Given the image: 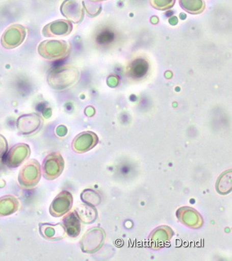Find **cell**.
I'll list each match as a JSON object with an SVG mask.
<instances>
[{
    "label": "cell",
    "mask_w": 232,
    "mask_h": 261,
    "mask_svg": "<svg viewBox=\"0 0 232 261\" xmlns=\"http://www.w3.org/2000/svg\"><path fill=\"white\" fill-rule=\"evenodd\" d=\"M81 74L79 69L71 65H63L55 68L47 76V83L55 90L71 88L79 81Z\"/></svg>",
    "instance_id": "cell-1"
},
{
    "label": "cell",
    "mask_w": 232,
    "mask_h": 261,
    "mask_svg": "<svg viewBox=\"0 0 232 261\" xmlns=\"http://www.w3.org/2000/svg\"><path fill=\"white\" fill-rule=\"evenodd\" d=\"M38 52L46 60H62L69 55L71 45L65 41L48 40L40 43L38 47Z\"/></svg>",
    "instance_id": "cell-2"
},
{
    "label": "cell",
    "mask_w": 232,
    "mask_h": 261,
    "mask_svg": "<svg viewBox=\"0 0 232 261\" xmlns=\"http://www.w3.org/2000/svg\"><path fill=\"white\" fill-rule=\"evenodd\" d=\"M41 166L37 160H30L20 169L18 175V182L22 188H34L41 180Z\"/></svg>",
    "instance_id": "cell-3"
},
{
    "label": "cell",
    "mask_w": 232,
    "mask_h": 261,
    "mask_svg": "<svg viewBox=\"0 0 232 261\" xmlns=\"http://www.w3.org/2000/svg\"><path fill=\"white\" fill-rule=\"evenodd\" d=\"M106 233L101 228L94 227L89 230L81 241L82 250L85 253H94L104 245Z\"/></svg>",
    "instance_id": "cell-4"
},
{
    "label": "cell",
    "mask_w": 232,
    "mask_h": 261,
    "mask_svg": "<svg viewBox=\"0 0 232 261\" xmlns=\"http://www.w3.org/2000/svg\"><path fill=\"white\" fill-rule=\"evenodd\" d=\"M64 169V158L58 152H53L49 154L43 161V177L47 180H55L62 174Z\"/></svg>",
    "instance_id": "cell-5"
},
{
    "label": "cell",
    "mask_w": 232,
    "mask_h": 261,
    "mask_svg": "<svg viewBox=\"0 0 232 261\" xmlns=\"http://www.w3.org/2000/svg\"><path fill=\"white\" fill-rule=\"evenodd\" d=\"M26 30L20 24H13L7 28L2 36V45L6 49H13L22 44L25 39Z\"/></svg>",
    "instance_id": "cell-6"
},
{
    "label": "cell",
    "mask_w": 232,
    "mask_h": 261,
    "mask_svg": "<svg viewBox=\"0 0 232 261\" xmlns=\"http://www.w3.org/2000/svg\"><path fill=\"white\" fill-rule=\"evenodd\" d=\"M43 123V119L37 114H24L17 120L16 126L20 134L29 135L39 131Z\"/></svg>",
    "instance_id": "cell-7"
},
{
    "label": "cell",
    "mask_w": 232,
    "mask_h": 261,
    "mask_svg": "<svg viewBox=\"0 0 232 261\" xmlns=\"http://www.w3.org/2000/svg\"><path fill=\"white\" fill-rule=\"evenodd\" d=\"M73 198L68 191H63L55 198L50 206V214L55 217L64 216L71 211Z\"/></svg>",
    "instance_id": "cell-8"
},
{
    "label": "cell",
    "mask_w": 232,
    "mask_h": 261,
    "mask_svg": "<svg viewBox=\"0 0 232 261\" xmlns=\"http://www.w3.org/2000/svg\"><path fill=\"white\" fill-rule=\"evenodd\" d=\"M30 155L29 145L18 144L13 146L6 157V165L9 168H16Z\"/></svg>",
    "instance_id": "cell-9"
},
{
    "label": "cell",
    "mask_w": 232,
    "mask_h": 261,
    "mask_svg": "<svg viewBox=\"0 0 232 261\" xmlns=\"http://www.w3.org/2000/svg\"><path fill=\"white\" fill-rule=\"evenodd\" d=\"M98 142V136L94 133L87 131L82 133L75 137L72 143V148L76 153H85L92 149Z\"/></svg>",
    "instance_id": "cell-10"
},
{
    "label": "cell",
    "mask_w": 232,
    "mask_h": 261,
    "mask_svg": "<svg viewBox=\"0 0 232 261\" xmlns=\"http://www.w3.org/2000/svg\"><path fill=\"white\" fill-rule=\"evenodd\" d=\"M61 12L74 23H80L85 16L83 6L77 0H65L61 6Z\"/></svg>",
    "instance_id": "cell-11"
},
{
    "label": "cell",
    "mask_w": 232,
    "mask_h": 261,
    "mask_svg": "<svg viewBox=\"0 0 232 261\" xmlns=\"http://www.w3.org/2000/svg\"><path fill=\"white\" fill-rule=\"evenodd\" d=\"M73 30V24L69 20H58L47 24L43 29V35L45 37H58L67 36Z\"/></svg>",
    "instance_id": "cell-12"
},
{
    "label": "cell",
    "mask_w": 232,
    "mask_h": 261,
    "mask_svg": "<svg viewBox=\"0 0 232 261\" xmlns=\"http://www.w3.org/2000/svg\"><path fill=\"white\" fill-rule=\"evenodd\" d=\"M39 232L42 237L48 241H60L67 235L62 223L56 224L42 223L39 224Z\"/></svg>",
    "instance_id": "cell-13"
},
{
    "label": "cell",
    "mask_w": 232,
    "mask_h": 261,
    "mask_svg": "<svg viewBox=\"0 0 232 261\" xmlns=\"http://www.w3.org/2000/svg\"><path fill=\"white\" fill-rule=\"evenodd\" d=\"M178 220L184 224L194 228H198L202 226L201 216L197 211L191 207H182L177 212Z\"/></svg>",
    "instance_id": "cell-14"
},
{
    "label": "cell",
    "mask_w": 232,
    "mask_h": 261,
    "mask_svg": "<svg viewBox=\"0 0 232 261\" xmlns=\"http://www.w3.org/2000/svg\"><path fill=\"white\" fill-rule=\"evenodd\" d=\"M62 224L65 228L66 234L71 237L76 238L81 233V221L75 212L66 215L63 220Z\"/></svg>",
    "instance_id": "cell-15"
},
{
    "label": "cell",
    "mask_w": 232,
    "mask_h": 261,
    "mask_svg": "<svg viewBox=\"0 0 232 261\" xmlns=\"http://www.w3.org/2000/svg\"><path fill=\"white\" fill-rule=\"evenodd\" d=\"M149 71V64L144 59L138 58L133 61L128 68V75L134 79L145 77Z\"/></svg>",
    "instance_id": "cell-16"
},
{
    "label": "cell",
    "mask_w": 232,
    "mask_h": 261,
    "mask_svg": "<svg viewBox=\"0 0 232 261\" xmlns=\"http://www.w3.org/2000/svg\"><path fill=\"white\" fill-rule=\"evenodd\" d=\"M75 213L79 220L85 224H92L98 216L96 207L85 203L76 207Z\"/></svg>",
    "instance_id": "cell-17"
},
{
    "label": "cell",
    "mask_w": 232,
    "mask_h": 261,
    "mask_svg": "<svg viewBox=\"0 0 232 261\" xmlns=\"http://www.w3.org/2000/svg\"><path fill=\"white\" fill-rule=\"evenodd\" d=\"M18 199L12 195H6L0 198V217L8 216L18 211Z\"/></svg>",
    "instance_id": "cell-18"
},
{
    "label": "cell",
    "mask_w": 232,
    "mask_h": 261,
    "mask_svg": "<svg viewBox=\"0 0 232 261\" xmlns=\"http://www.w3.org/2000/svg\"><path fill=\"white\" fill-rule=\"evenodd\" d=\"M179 5L186 12L194 15L202 13L205 9L203 0H179Z\"/></svg>",
    "instance_id": "cell-19"
},
{
    "label": "cell",
    "mask_w": 232,
    "mask_h": 261,
    "mask_svg": "<svg viewBox=\"0 0 232 261\" xmlns=\"http://www.w3.org/2000/svg\"><path fill=\"white\" fill-rule=\"evenodd\" d=\"M231 170L224 171L217 181V192L222 195L229 194L231 191Z\"/></svg>",
    "instance_id": "cell-20"
},
{
    "label": "cell",
    "mask_w": 232,
    "mask_h": 261,
    "mask_svg": "<svg viewBox=\"0 0 232 261\" xmlns=\"http://www.w3.org/2000/svg\"><path fill=\"white\" fill-rule=\"evenodd\" d=\"M174 234L172 230L168 226H161L154 230L151 235V241L155 244H161L167 242Z\"/></svg>",
    "instance_id": "cell-21"
},
{
    "label": "cell",
    "mask_w": 232,
    "mask_h": 261,
    "mask_svg": "<svg viewBox=\"0 0 232 261\" xmlns=\"http://www.w3.org/2000/svg\"><path fill=\"white\" fill-rule=\"evenodd\" d=\"M81 199L87 204L91 205L93 206L99 204L101 201L99 194L94 190L90 189L85 190L81 194Z\"/></svg>",
    "instance_id": "cell-22"
},
{
    "label": "cell",
    "mask_w": 232,
    "mask_h": 261,
    "mask_svg": "<svg viewBox=\"0 0 232 261\" xmlns=\"http://www.w3.org/2000/svg\"><path fill=\"white\" fill-rule=\"evenodd\" d=\"M176 0H150V3L154 9L166 11L174 7Z\"/></svg>",
    "instance_id": "cell-23"
},
{
    "label": "cell",
    "mask_w": 232,
    "mask_h": 261,
    "mask_svg": "<svg viewBox=\"0 0 232 261\" xmlns=\"http://www.w3.org/2000/svg\"><path fill=\"white\" fill-rule=\"evenodd\" d=\"M8 150V143L3 135H0V158L3 157Z\"/></svg>",
    "instance_id": "cell-24"
},
{
    "label": "cell",
    "mask_w": 232,
    "mask_h": 261,
    "mask_svg": "<svg viewBox=\"0 0 232 261\" xmlns=\"http://www.w3.org/2000/svg\"><path fill=\"white\" fill-rule=\"evenodd\" d=\"M67 132L68 129L64 125H60V126L57 127L56 134L58 135L59 137L65 136V135L67 134Z\"/></svg>",
    "instance_id": "cell-25"
},
{
    "label": "cell",
    "mask_w": 232,
    "mask_h": 261,
    "mask_svg": "<svg viewBox=\"0 0 232 261\" xmlns=\"http://www.w3.org/2000/svg\"><path fill=\"white\" fill-rule=\"evenodd\" d=\"M89 110V107L88 108L86 109V110H85V113H86L87 115L88 116V117H92V116L94 115V112H92V113H91V114L88 113ZM91 110H92V112H94V108H92V109H91ZM89 112H91V110Z\"/></svg>",
    "instance_id": "cell-26"
},
{
    "label": "cell",
    "mask_w": 232,
    "mask_h": 261,
    "mask_svg": "<svg viewBox=\"0 0 232 261\" xmlns=\"http://www.w3.org/2000/svg\"><path fill=\"white\" fill-rule=\"evenodd\" d=\"M89 1L94 2V3H99V2L106 1V0H89Z\"/></svg>",
    "instance_id": "cell-27"
}]
</instances>
